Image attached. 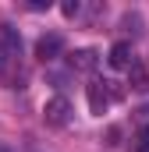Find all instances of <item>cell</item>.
Masks as SVG:
<instances>
[{"label":"cell","instance_id":"6da1fadb","mask_svg":"<svg viewBox=\"0 0 149 152\" xmlns=\"http://www.w3.org/2000/svg\"><path fill=\"white\" fill-rule=\"evenodd\" d=\"M43 120H46L50 127H64V124L71 120V103H68V96H50V99L43 103Z\"/></svg>","mask_w":149,"mask_h":152},{"label":"cell","instance_id":"7a4b0ae2","mask_svg":"<svg viewBox=\"0 0 149 152\" xmlns=\"http://www.w3.org/2000/svg\"><path fill=\"white\" fill-rule=\"evenodd\" d=\"M60 50H64V39L57 36V32H46V36L36 39V57L39 60H57Z\"/></svg>","mask_w":149,"mask_h":152},{"label":"cell","instance_id":"3957f363","mask_svg":"<svg viewBox=\"0 0 149 152\" xmlns=\"http://www.w3.org/2000/svg\"><path fill=\"white\" fill-rule=\"evenodd\" d=\"M85 92H89V110H92V113H107V106H110V88H107V81H92Z\"/></svg>","mask_w":149,"mask_h":152},{"label":"cell","instance_id":"277c9868","mask_svg":"<svg viewBox=\"0 0 149 152\" xmlns=\"http://www.w3.org/2000/svg\"><path fill=\"white\" fill-rule=\"evenodd\" d=\"M68 64H71L74 71H92V67L100 64V53H96V50H74L71 57H68Z\"/></svg>","mask_w":149,"mask_h":152},{"label":"cell","instance_id":"5b68a950","mask_svg":"<svg viewBox=\"0 0 149 152\" xmlns=\"http://www.w3.org/2000/svg\"><path fill=\"white\" fill-rule=\"evenodd\" d=\"M107 60H110V67H131V46L128 42H114Z\"/></svg>","mask_w":149,"mask_h":152},{"label":"cell","instance_id":"8992f818","mask_svg":"<svg viewBox=\"0 0 149 152\" xmlns=\"http://www.w3.org/2000/svg\"><path fill=\"white\" fill-rule=\"evenodd\" d=\"M128 81H131V88L149 92V75H146V67H142L139 60H131V67H128Z\"/></svg>","mask_w":149,"mask_h":152},{"label":"cell","instance_id":"52a82bcc","mask_svg":"<svg viewBox=\"0 0 149 152\" xmlns=\"http://www.w3.org/2000/svg\"><path fill=\"white\" fill-rule=\"evenodd\" d=\"M131 152H149V124L135 131V138H131Z\"/></svg>","mask_w":149,"mask_h":152},{"label":"cell","instance_id":"ba28073f","mask_svg":"<svg viewBox=\"0 0 149 152\" xmlns=\"http://www.w3.org/2000/svg\"><path fill=\"white\" fill-rule=\"evenodd\" d=\"M60 11H64L68 18H78V14H82V4H78V0H68V4L60 7Z\"/></svg>","mask_w":149,"mask_h":152}]
</instances>
